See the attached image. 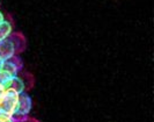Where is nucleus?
Wrapping results in <instances>:
<instances>
[{
	"instance_id": "1",
	"label": "nucleus",
	"mask_w": 154,
	"mask_h": 122,
	"mask_svg": "<svg viewBox=\"0 0 154 122\" xmlns=\"http://www.w3.org/2000/svg\"><path fill=\"white\" fill-rule=\"evenodd\" d=\"M20 93L12 90H5L4 94L0 98V119L9 117L12 119L17 112Z\"/></svg>"
},
{
	"instance_id": "2",
	"label": "nucleus",
	"mask_w": 154,
	"mask_h": 122,
	"mask_svg": "<svg viewBox=\"0 0 154 122\" xmlns=\"http://www.w3.org/2000/svg\"><path fill=\"white\" fill-rule=\"evenodd\" d=\"M31 107H32L31 98L26 92L21 93L20 98H19V105H17V112L16 113L22 115H29L31 111Z\"/></svg>"
},
{
	"instance_id": "3",
	"label": "nucleus",
	"mask_w": 154,
	"mask_h": 122,
	"mask_svg": "<svg viewBox=\"0 0 154 122\" xmlns=\"http://www.w3.org/2000/svg\"><path fill=\"white\" fill-rule=\"evenodd\" d=\"M15 49L13 43L11 42V40L7 38L5 41L0 42V58L2 61H7L9 58H12L13 56H15Z\"/></svg>"
},
{
	"instance_id": "4",
	"label": "nucleus",
	"mask_w": 154,
	"mask_h": 122,
	"mask_svg": "<svg viewBox=\"0 0 154 122\" xmlns=\"http://www.w3.org/2000/svg\"><path fill=\"white\" fill-rule=\"evenodd\" d=\"M5 87L7 88V90H12V91H15L17 93H23V92H26V84H24V80H23L21 77L17 76H14L12 77L9 80H8L6 85H5Z\"/></svg>"
},
{
	"instance_id": "5",
	"label": "nucleus",
	"mask_w": 154,
	"mask_h": 122,
	"mask_svg": "<svg viewBox=\"0 0 154 122\" xmlns=\"http://www.w3.org/2000/svg\"><path fill=\"white\" fill-rule=\"evenodd\" d=\"M9 40H11V42L14 46L16 55L24 50L26 40H24V36H23L22 34H20V33H12V35L9 36Z\"/></svg>"
},
{
	"instance_id": "6",
	"label": "nucleus",
	"mask_w": 154,
	"mask_h": 122,
	"mask_svg": "<svg viewBox=\"0 0 154 122\" xmlns=\"http://www.w3.org/2000/svg\"><path fill=\"white\" fill-rule=\"evenodd\" d=\"M12 33H13L12 23L9 22L8 20H6V19L0 21V42L9 38V36L12 35Z\"/></svg>"
},
{
	"instance_id": "7",
	"label": "nucleus",
	"mask_w": 154,
	"mask_h": 122,
	"mask_svg": "<svg viewBox=\"0 0 154 122\" xmlns=\"http://www.w3.org/2000/svg\"><path fill=\"white\" fill-rule=\"evenodd\" d=\"M13 77H14V76H13ZM11 78H12V76L8 73L7 71H5L2 68H0V84L6 85V83H7Z\"/></svg>"
},
{
	"instance_id": "8",
	"label": "nucleus",
	"mask_w": 154,
	"mask_h": 122,
	"mask_svg": "<svg viewBox=\"0 0 154 122\" xmlns=\"http://www.w3.org/2000/svg\"><path fill=\"white\" fill-rule=\"evenodd\" d=\"M5 90H6V87H5V85L0 84V98H1V95L4 94V92H5Z\"/></svg>"
},
{
	"instance_id": "9",
	"label": "nucleus",
	"mask_w": 154,
	"mask_h": 122,
	"mask_svg": "<svg viewBox=\"0 0 154 122\" xmlns=\"http://www.w3.org/2000/svg\"><path fill=\"white\" fill-rule=\"evenodd\" d=\"M0 122H13V120L9 117H2V119H0Z\"/></svg>"
},
{
	"instance_id": "10",
	"label": "nucleus",
	"mask_w": 154,
	"mask_h": 122,
	"mask_svg": "<svg viewBox=\"0 0 154 122\" xmlns=\"http://www.w3.org/2000/svg\"><path fill=\"white\" fill-rule=\"evenodd\" d=\"M2 20H5V15H4V13L0 11V21H2Z\"/></svg>"
},
{
	"instance_id": "11",
	"label": "nucleus",
	"mask_w": 154,
	"mask_h": 122,
	"mask_svg": "<svg viewBox=\"0 0 154 122\" xmlns=\"http://www.w3.org/2000/svg\"><path fill=\"white\" fill-rule=\"evenodd\" d=\"M2 63H4V61H2L1 58H0V68H1V65H2Z\"/></svg>"
}]
</instances>
